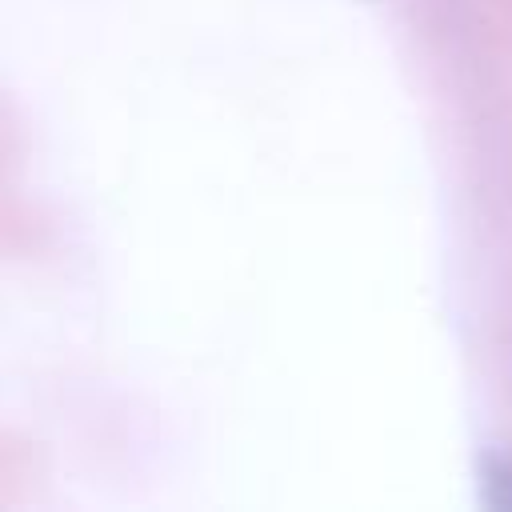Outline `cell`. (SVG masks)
<instances>
[{
    "label": "cell",
    "mask_w": 512,
    "mask_h": 512,
    "mask_svg": "<svg viewBox=\"0 0 512 512\" xmlns=\"http://www.w3.org/2000/svg\"><path fill=\"white\" fill-rule=\"evenodd\" d=\"M484 488H488V500L496 508H512V460H488Z\"/></svg>",
    "instance_id": "6da1fadb"
}]
</instances>
